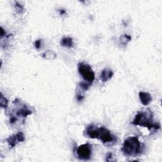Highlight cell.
I'll return each mask as SVG.
<instances>
[{
    "mask_svg": "<svg viewBox=\"0 0 162 162\" xmlns=\"http://www.w3.org/2000/svg\"><path fill=\"white\" fill-rule=\"evenodd\" d=\"M132 124L146 127L150 131L157 130L160 129V124L153 122V113L149 110L138 112L132 122Z\"/></svg>",
    "mask_w": 162,
    "mask_h": 162,
    "instance_id": "obj_1",
    "label": "cell"
},
{
    "mask_svg": "<svg viewBox=\"0 0 162 162\" xmlns=\"http://www.w3.org/2000/svg\"><path fill=\"white\" fill-rule=\"evenodd\" d=\"M141 144L138 137L132 136L125 139L121 149L126 157H136L141 151Z\"/></svg>",
    "mask_w": 162,
    "mask_h": 162,
    "instance_id": "obj_2",
    "label": "cell"
},
{
    "mask_svg": "<svg viewBox=\"0 0 162 162\" xmlns=\"http://www.w3.org/2000/svg\"><path fill=\"white\" fill-rule=\"evenodd\" d=\"M78 71L84 80L91 85L95 79V74L91 66L86 63L80 62L78 64Z\"/></svg>",
    "mask_w": 162,
    "mask_h": 162,
    "instance_id": "obj_3",
    "label": "cell"
},
{
    "mask_svg": "<svg viewBox=\"0 0 162 162\" xmlns=\"http://www.w3.org/2000/svg\"><path fill=\"white\" fill-rule=\"evenodd\" d=\"M98 139L105 145L113 146L117 142V138L111 133V132L105 127H99V136Z\"/></svg>",
    "mask_w": 162,
    "mask_h": 162,
    "instance_id": "obj_4",
    "label": "cell"
},
{
    "mask_svg": "<svg viewBox=\"0 0 162 162\" xmlns=\"http://www.w3.org/2000/svg\"><path fill=\"white\" fill-rule=\"evenodd\" d=\"M77 157L82 160H88L91 157L92 146L89 143L84 144L77 148Z\"/></svg>",
    "mask_w": 162,
    "mask_h": 162,
    "instance_id": "obj_5",
    "label": "cell"
},
{
    "mask_svg": "<svg viewBox=\"0 0 162 162\" xmlns=\"http://www.w3.org/2000/svg\"><path fill=\"white\" fill-rule=\"evenodd\" d=\"M25 141V136L22 132H19L16 134L10 136L7 139V142L10 148L15 147L18 144Z\"/></svg>",
    "mask_w": 162,
    "mask_h": 162,
    "instance_id": "obj_6",
    "label": "cell"
},
{
    "mask_svg": "<svg viewBox=\"0 0 162 162\" xmlns=\"http://www.w3.org/2000/svg\"><path fill=\"white\" fill-rule=\"evenodd\" d=\"M86 136L91 139H98L99 136V128L96 125H89L86 127L85 131Z\"/></svg>",
    "mask_w": 162,
    "mask_h": 162,
    "instance_id": "obj_7",
    "label": "cell"
},
{
    "mask_svg": "<svg viewBox=\"0 0 162 162\" xmlns=\"http://www.w3.org/2000/svg\"><path fill=\"white\" fill-rule=\"evenodd\" d=\"M32 113V111L31 110H30L29 108H27L26 105H23L21 107H20L19 109L16 110L15 115L17 117L26 118L28 115H31Z\"/></svg>",
    "mask_w": 162,
    "mask_h": 162,
    "instance_id": "obj_8",
    "label": "cell"
},
{
    "mask_svg": "<svg viewBox=\"0 0 162 162\" xmlns=\"http://www.w3.org/2000/svg\"><path fill=\"white\" fill-rule=\"evenodd\" d=\"M139 99H140L141 103L145 106H147L149 105L152 101L151 95L148 93L141 91L139 93Z\"/></svg>",
    "mask_w": 162,
    "mask_h": 162,
    "instance_id": "obj_9",
    "label": "cell"
},
{
    "mask_svg": "<svg viewBox=\"0 0 162 162\" xmlns=\"http://www.w3.org/2000/svg\"><path fill=\"white\" fill-rule=\"evenodd\" d=\"M113 75V71L110 69H105L101 71L100 79L103 82H106L111 79Z\"/></svg>",
    "mask_w": 162,
    "mask_h": 162,
    "instance_id": "obj_10",
    "label": "cell"
},
{
    "mask_svg": "<svg viewBox=\"0 0 162 162\" xmlns=\"http://www.w3.org/2000/svg\"><path fill=\"white\" fill-rule=\"evenodd\" d=\"M60 44L62 46L67 47H72L74 46L73 39L70 37H66L62 39Z\"/></svg>",
    "mask_w": 162,
    "mask_h": 162,
    "instance_id": "obj_11",
    "label": "cell"
},
{
    "mask_svg": "<svg viewBox=\"0 0 162 162\" xmlns=\"http://www.w3.org/2000/svg\"><path fill=\"white\" fill-rule=\"evenodd\" d=\"M42 57H43L46 60H54L57 58V54L51 51V50H47L42 54Z\"/></svg>",
    "mask_w": 162,
    "mask_h": 162,
    "instance_id": "obj_12",
    "label": "cell"
},
{
    "mask_svg": "<svg viewBox=\"0 0 162 162\" xmlns=\"http://www.w3.org/2000/svg\"><path fill=\"white\" fill-rule=\"evenodd\" d=\"M131 40V37L130 35H127V34H125L122 35L120 38V43H121V44L124 46H126L127 44V43Z\"/></svg>",
    "mask_w": 162,
    "mask_h": 162,
    "instance_id": "obj_13",
    "label": "cell"
},
{
    "mask_svg": "<svg viewBox=\"0 0 162 162\" xmlns=\"http://www.w3.org/2000/svg\"><path fill=\"white\" fill-rule=\"evenodd\" d=\"M8 104V99L4 96L2 93H1V98H0V105H1V107L4 108V109H7Z\"/></svg>",
    "mask_w": 162,
    "mask_h": 162,
    "instance_id": "obj_14",
    "label": "cell"
},
{
    "mask_svg": "<svg viewBox=\"0 0 162 162\" xmlns=\"http://www.w3.org/2000/svg\"><path fill=\"white\" fill-rule=\"evenodd\" d=\"M90 86H91V84H89L87 82H81L79 84V86L83 90H84V91H87V90L89 89V87H90Z\"/></svg>",
    "mask_w": 162,
    "mask_h": 162,
    "instance_id": "obj_15",
    "label": "cell"
},
{
    "mask_svg": "<svg viewBox=\"0 0 162 162\" xmlns=\"http://www.w3.org/2000/svg\"><path fill=\"white\" fill-rule=\"evenodd\" d=\"M15 8H16L17 11H19V13H21L22 11H23V6L19 4L18 3H16V4H15Z\"/></svg>",
    "mask_w": 162,
    "mask_h": 162,
    "instance_id": "obj_16",
    "label": "cell"
},
{
    "mask_svg": "<svg viewBox=\"0 0 162 162\" xmlns=\"http://www.w3.org/2000/svg\"><path fill=\"white\" fill-rule=\"evenodd\" d=\"M34 46H35V48H36L37 50L40 49L41 47V40L39 39V40L35 41V43H34Z\"/></svg>",
    "mask_w": 162,
    "mask_h": 162,
    "instance_id": "obj_17",
    "label": "cell"
},
{
    "mask_svg": "<svg viewBox=\"0 0 162 162\" xmlns=\"http://www.w3.org/2000/svg\"><path fill=\"white\" fill-rule=\"evenodd\" d=\"M113 154L110 153H108L106 155V160L108 161H114V160L113 159Z\"/></svg>",
    "mask_w": 162,
    "mask_h": 162,
    "instance_id": "obj_18",
    "label": "cell"
},
{
    "mask_svg": "<svg viewBox=\"0 0 162 162\" xmlns=\"http://www.w3.org/2000/svg\"><path fill=\"white\" fill-rule=\"evenodd\" d=\"M84 99V96L81 95V94H78L77 96V99L79 101H82Z\"/></svg>",
    "mask_w": 162,
    "mask_h": 162,
    "instance_id": "obj_19",
    "label": "cell"
},
{
    "mask_svg": "<svg viewBox=\"0 0 162 162\" xmlns=\"http://www.w3.org/2000/svg\"><path fill=\"white\" fill-rule=\"evenodd\" d=\"M1 29H2V31H1V38L2 39L5 36V35H6V32L4 31V29H3V27H1Z\"/></svg>",
    "mask_w": 162,
    "mask_h": 162,
    "instance_id": "obj_20",
    "label": "cell"
},
{
    "mask_svg": "<svg viewBox=\"0 0 162 162\" xmlns=\"http://www.w3.org/2000/svg\"><path fill=\"white\" fill-rule=\"evenodd\" d=\"M59 11H60V15H65V14H66V13H67L65 10H60Z\"/></svg>",
    "mask_w": 162,
    "mask_h": 162,
    "instance_id": "obj_21",
    "label": "cell"
}]
</instances>
